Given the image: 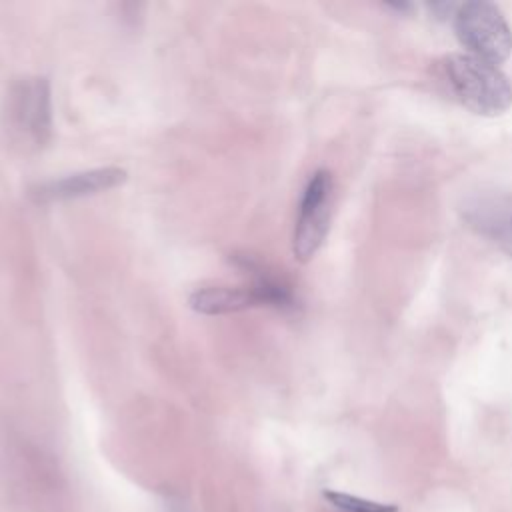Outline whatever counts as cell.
<instances>
[{"mask_svg": "<svg viewBox=\"0 0 512 512\" xmlns=\"http://www.w3.org/2000/svg\"><path fill=\"white\" fill-rule=\"evenodd\" d=\"M442 74L456 98L474 114L498 116L512 104V86L504 72L472 54H450Z\"/></svg>", "mask_w": 512, "mask_h": 512, "instance_id": "6da1fadb", "label": "cell"}, {"mask_svg": "<svg viewBox=\"0 0 512 512\" xmlns=\"http://www.w3.org/2000/svg\"><path fill=\"white\" fill-rule=\"evenodd\" d=\"M452 22L468 54L496 66L510 56L512 28L496 4L486 0L464 2L458 6Z\"/></svg>", "mask_w": 512, "mask_h": 512, "instance_id": "7a4b0ae2", "label": "cell"}, {"mask_svg": "<svg viewBox=\"0 0 512 512\" xmlns=\"http://www.w3.org/2000/svg\"><path fill=\"white\" fill-rule=\"evenodd\" d=\"M6 130L26 150L42 148L52 132L50 86L44 78H26L12 86L6 100Z\"/></svg>", "mask_w": 512, "mask_h": 512, "instance_id": "3957f363", "label": "cell"}, {"mask_svg": "<svg viewBox=\"0 0 512 512\" xmlns=\"http://www.w3.org/2000/svg\"><path fill=\"white\" fill-rule=\"evenodd\" d=\"M334 182L328 170H316L300 198L292 250L300 262H308L322 246L332 212Z\"/></svg>", "mask_w": 512, "mask_h": 512, "instance_id": "277c9868", "label": "cell"}, {"mask_svg": "<svg viewBox=\"0 0 512 512\" xmlns=\"http://www.w3.org/2000/svg\"><path fill=\"white\" fill-rule=\"evenodd\" d=\"M460 214L470 230L512 258V194L498 190L472 194L464 200Z\"/></svg>", "mask_w": 512, "mask_h": 512, "instance_id": "5b68a950", "label": "cell"}, {"mask_svg": "<svg viewBox=\"0 0 512 512\" xmlns=\"http://www.w3.org/2000/svg\"><path fill=\"white\" fill-rule=\"evenodd\" d=\"M126 180V170L122 168H96L88 172H78L64 176L60 180H52L46 184H40L32 190V198L36 202H60L70 198H82L100 194L106 190H112L120 186Z\"/></svg>", "mask_w": 512, "mask_h": 512, "instance_id": "8992f818", "label": "cell"}, {"mask_svg": "<svg viewBox=\"0 0 512 512\" xmlns=\"http://www.w3.org/2000/svg\"><path fill=\"white\" fill-rule=\"evenodd\" d=\"M250 306H258L256 294L250 286L246 288H202L196 290L190 296V308L200 314H226V312H238Z\"/></svg>", "mask_w": 512, "mask_h": 512, "instance_id": "52a82bcc", "label": "cell"}, {"mask_svg": "<svg viewBox=\"0 0 512 512\" xmlns=\"http://www.w3.org/2000/svg\"><path fill=\"white\" fill-rule=\"evenodd\" d=\"M324 498L342 512H398L394 504H382V502H374V500H366L360 496L334 492V490H326Z\"/></svg>", "mask_w": 512, "mask_h": 512, "instance_id": "ba28073f", "label": "cell"}, {"mask_svg": "<svg viewBox=\"0 0 512 512\" xmlns=\"http://www.w3.org/2000/svg\"><path fill=\"white\" fill-rule=\"evenodd\" d=\"M458 6L460 4H454V2H432L428 4V10L434 14V18L446 20V18H454Z\"/></svg>", "mask_w": 512, "mask_h": 512, "instance_id": "9c48e42d", "label": "cell"}]
</instances>
